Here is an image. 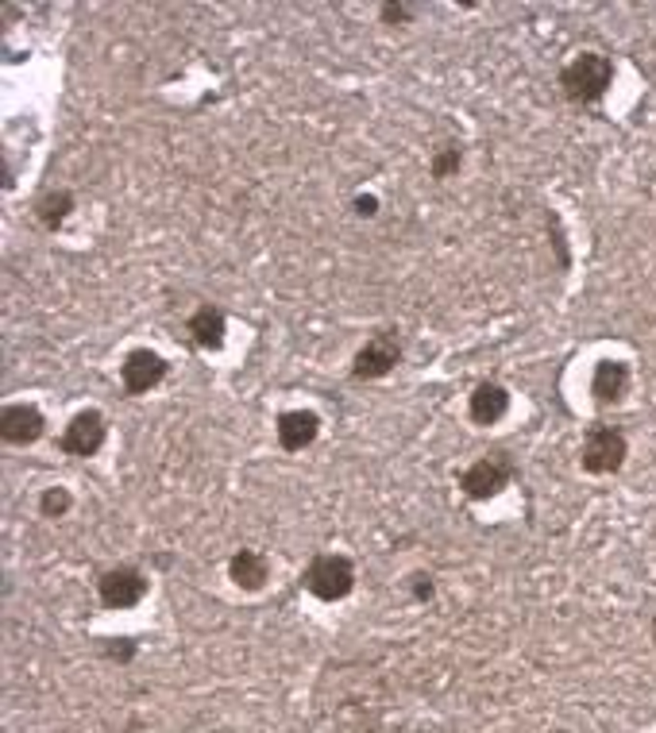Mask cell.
<instances>
[{
    "label": "cell",
    "instance_id": "6da1fadb",
    "mask_svg": "<svg viewBox=\"0 0 656 733\" xmlns=\"http://www.w3.org/2000/svg\"><path fill=\"white\" fill-rule=\"evenodd\" d=\"M610 82H614V62L607 55H599V50H587V55L572 58L560 74L564 97L575 100V105H590V100H599L610 89Z\"/></svg>",
    "mask_w": 656,
    "mask_h": 733
},
{
    "label": "cell",
    "instance_id": "7a4b0ae2",
    "mask_svg": "<svg viewBox=\"0 0 656 733\" xmlns=\"http://www.w3.org/2000/svg\"><path fill=\"white\" fill-rule=\"evenodd\" d=\"M355 583V568L347 556H317L305 568V590L317 595L320 602H337L344 598Z\"/></svg>",
    "mask_w": 656,
    "mask_h": 733
},
{
    "label": "cell",
    "instance_id": "3957f363",
    "mask_svg": "<svg viewBox=\"0 0 656 733\" xmlns=\"http://www.w3.org/2000/svg\"><path fill=\"white\" fill-rule=\"evenodd\" d=\"M622 459H625V436L614 424H595L583 441V467L590 475H607L622 467Z\"/></svg>",
    "mask_w": 656,
    "mask_h": 733
},
{
    "label": "cell",
    "instance_id": "277c9868",
    "mask_svg": "<svg viewBox=\"0 0 656 733\" xmlns=\"http://www.w3.org/2000/svg\"><path fill=\"white\" fill-rule=\"evenodd\" d=\"M510 479H513V459H510L506 452H494V456L475 459L471 467L459 475V486H463V491H468L471 498H491V494H498Z\"/></svg>",
    "mask_w": 656,
    "mask_h": 733
},
{
    "label": "cell",
    "instance_id": "5b68a950",
    "mask_svg": "<svg viewBox=\"0 0 656 733\" xmlns=\"http://www.w3.org/2000/svg\"><path fill=\"white\" fill-rule=\"evenodd\" d=\"M97 595H101V602H105L109 610H127V606H136V602L147 595V579H144V572H139V568H112V572L101 575Z\"/></svg>",
    "mask_w": 656,
    "mask_h": 733
},
{
    "label": "cell",
    "instance_id": "8992f818",
    "mask_svg": "<svg viewBox=\"0 0 656 733\" xmlns=\"http://www.w3.org/2000/svg\"><path fill=\"white\" fill-rule=\"evenodd\" d=\"M398 359H402V344L382 332V336L367 340L363 347H359L352 375L355 379H382V375H390V371L398 367Z\"/></svg>",
    "mask_w": 656,
    "mask_h": 733
},
{
    "label": "cell",
    "instance_id": "52a82bcc",
    "mask_svg": "<svg viewBox=\"0 0 656 733\" xmlns=\"http://www.w3.org/2000/svg\"><path fill=\"white\" fill-rule=\"evenodd\" d=\"M120 379H124V390H127V394H147L151 386H159V382L166 379V359L154 355V352H147V347H136V352L124 359Z\"/></svg>",
    "mask_w": 656,
    "mask_h": 733
},
{
    "label": "cell",
    "instance_id": "ba28073f",
    "mask_svg": "<svg viewBox=\"0 0 656 733\" xmlns=\"http://www.w3.org/2000/svg\"><path fill=\"white\" fill-rule=\"evenodd\" d=\"M62 452L66 456H93L101 444H105V417L101 414H77L70 424H66V432H62Z\"/></svg>",
    "mask_w": 656,
    "mask_h": 733
},
{
    "label": "cell",
    "instance_id": "9c48e42d",
    "mask_svg": "<svg viewBox=\"0 0 656 733\" xmlns=\"http://www.w3.org/2000/svg\"><path fill=\"white\" fill-rule=\"evenodd\" d=\"M0 436L8 444H31L43 436V414L35 406H4L0 414Z\"/></svg>",
    "mask_w": 656,
    "mask_h": 733
},
{
    "label": "cell",
    "instance_id": "30bf717a",
    "mask_svg": "<svg viewBox=\"0 0 656 733\" xmlns=\"http://www.w3.org/2000/svg\"><path fill=\"white\" fill-rule=\"evenodd\" d=\"M275 429H278V444L286 448V452H302V448H309L317 441L320 421H317V414H309V409H290V414L278 417Z\"/></svg>",
    "mask_w": 656,
    "mask_h": 733
},
{
    "label": "cell",
    "instance_id": "8fae6325",
    "mask_svg": "<svg viewBox=\"0 0 656 733\" xmlns=\"http://www.w3.org/2000/svg\"><path fill=\"white\" fill-rule=\"evenodd\" d=\"M471 421L475 424H494L502 414L510 409V394H506V386H498V382H479L471 390Z\"/></svg>",
    "mask_w": 656,
    "mask_h": 733
},
{
    "label": "cell",
    "instance_id": "7c38bea8",
    "mask_svg": "<svg viewBox=\"0 0 656 733\" xmlns=\"http://www.w3.org/2000/svg\"><path fill=\"white\" fill-rule=\"evenodd\" d=\"M625 386H629V367L607 359V363L595 367V379H590V394H595L599 406H614V402H622Z\"/></svg>",
    "mask_w": 656,
    "mask_h": 733
},
{
    "label": "cell",
    "instance_id": "4fadbf2b",
    "mask_svg": "<svg viewBox=\"0 0 656 733\" xmlns=\"http://www.w3.org/2000/svg\"><path fill=\"white\" fill-rule=\"evenodd\" d=\"M228 575H232V583L243 587V590H259L267 583V575H270V563H267L263 552L240 548L236 556H232V563H228Z\"/></svg>",
    "mask_w": 656,
    "mask_h": 733
},
{
    "label": "cell",
    "instance_id": "5bb4252c",
    "mask_svg": "<svg viewBox=\"0 0 656 733\" xmlns=\"http://www.w3.org/2000/svg\"><path fill=\"white\" fill-rule=\"evenodd\" d=\"M189 336L197 347H205V352H213V347L224 344V313L213 305H201L197 313L189 317Z\"/></svg>",
    "mask_w": 656,
    "mask_h": 733
},
{
    "label": "cell",
    "instance_id": "9a60e30c",
    "mask_svg": "<svg viewBox=\"0 0 656 733\" xmlns=\"http://www.w3.org/2000/svg\"><path fill=\"white\" fill-rule=\"evenodd\" d=\"M70 209H74V197H70V193H47V197L35 205V216H39V224H43V228L58 231V224L70 216Z\"/></svg>",
    "mask_w": 656,
    "mask_h": 733
},
{
    "label": "cell",
    "instance_id": "2e32d148",
    "mask_svg": "<svg viewBox=\"0 0 656 733\" xmlns=\"http://www.w3.org/2000/svg\"><path fill=\"white\" fill-rule=\"evenodd\" d=\"M39 510H43L47 518H62V513L70 510V494L62 491V486H50V491L39 498Z\"/></svg>",
    "mask_w": 656,
    "mask_h": 733
},
{
    "label": "cell",
    "instance_id": "e0dca14e",
    "mask_svg": "<svg viewBox=\"0 0 656 733\" xmlns=\"http://www.w3.org/2000/svg\"><path fill=\"white\" fill-rule=\"evenodd\" d=\"M459 162H463L459 147H444V151L433 159V178H448V174H456V170H459Z\"/></svg>",
    "mask_w": 656,
    "mask_h": 733
},
{
    "label": "cell",
    "instance_id": "ac0fdd59",
    "mask_svg": "<svg viewBox=\"0 0 656 733\" xmlns=\"http://www.w3.org/2000/svg\"><path fill=\"white\" fill-rule=\"evenodd\" d=\"M417 16V4H382V20L386 23H409Z\"/></svg>",
    "mask_w": 656,
    "mask_h": 733
},
{
    "label": "cell",
    "instance_id": "d6986e66",
    "mask_svg": "<svg viewBox=\"0 0 656 733\" xmlns=\"http://www.w3.org/2000/svg\"><path fill=\"white\" fill-rule=\"evenodd\" d=\"M105 652L112 656V660H132V656H136V645H132V641H120V645L112 641V645H109Z\"/></svg>",
    "mask_w": 656,
    "mask_h": 733
},
{
    "label": "cell",
    "instance_id": "ffe728a7",
    "mask_svg": "<svg viewBox=\"0 0 656 733\" xmlns=\"http://www.w3.org/2000/svg\"><path fill=\"white\" fill-rule=\"evenodd\" d=\"M414 595H417L421 602L433 598V579H429V575H414Z\"/></svg>",
    "mask_w": 656,
    "mask_h": 733
},
{
    "label": "cell",
    "instance_id": "44dd1931",
    "mask_svg": "<svg viewBox=\"0 0 656 733\" xmlns=\"http://www.w3.org/2000/svg\"><path fill=\"white\" fill-rule=\"evenodd\" d=\"M355 213H359V216H375V213H379V201H375V197H355Z\"/></svg>",
    "mask_w": 656,
    "mask_h": 733
}]
</instances>
